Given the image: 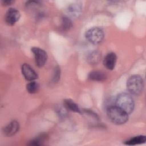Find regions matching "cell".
<instances>
[{
	"instance_id": "cell-1",
	"label": "cell",
	"mask_w": 146,
	"mask_h": 146,
	"mask_svg": "<svg viewBox=\"0 0 146 146\" xmlns=\"http://www.w3.org/2000/svg\"><path fill=\"white\" fill-rule=\"evenodd\" d=\"M107 113L110 120L116 124H123L128 119V113L116 106L107 108Z\"/></svg>"
},
{
	"instance_id": "cell-2",
	"label": "cell",
	"mask_w": 146,
	"mask_h": 146,
	"mask_svg": "<svg viewBox=\"0 0 146 146\" xmlns=\"http://www.w3.org/2000/svg\"><path fill=\"white\" fill-rule=\"evenodd\" d=\"M115 106L123 110L127 113H131L134 109V102L129 94L121 93L119 94L115 100Z\"/></svg>"
},
{
	"instance_id": "cell-3",
	"label": "cell",
	"mask_w": 146,
	"mask_h": 146,
	"mask_svg": "<svg viewBox=\"0 0 146 146\" xmlns=\"http://www.w3.org/2000/svg\"><path fill=\"white\" fill-rule=\"evenodd\" d=\"M143 87V79L140 75H133L127 80V88L129 92L132 95H139L142 92Z\"/></svg>"
},
{
	"instance_id": "cell-4",
	"label": "cell",
	"mask_w": 146,
	"mask_h": 146,
	"mask_svg": "<svg viewBox=\"0 0 146 146\" xmlns=\"http://www.w3.org/2000/svg\"><path fill=\"white\" fill-rule=\"evenodd\" d=\"M104 32L99 27H92L89 29L86 34V39L92 44L100 43L104 38Z\"/></svg>"
},
{
	"instance_id": "cell-5",
	"label": "cell",
	"mask_w": 146,
	"mask_h": 146,
	"mask_svg": "<svg viewBox=\"0 0 146 146\" xmlns=\"http://www.w3.org/2000/svg\"><path fill=\"white\" fill-rule=\"evenodd\" d=\"M31 51L34 54L36 65L41 67L44 65L47 59V54L43 49L34 47L31 48Z\"/></svg>"
},
{
	"instance_id": "cell-6",
	"label": "cell",
	"mask_w": 146,
	"mask_h": 146,
	"mask_svg": "<svg viewBox=\"0 0 146 146\" xmlns=\"http://www.w3.org/2000/svg\"><path fill=\"white\" fill-rule=\"evenodd\" d=\"M21 14L19 11L15 8H9L5 14V21L10 26L14 25L19 19Z\"/></svg>"
},
{
	"instance_id": "cell-7",
	"label": "cell",
	"mask_w": 146,
	"mask_h": 146,
	"mask_svg": "<svg viewBox=\"0 0 146 146\" xmlns=\"http://www.w3.org/2000/svg\"><path fill=\"white\" fill-rule=\"evenodd\" d=\"M22 73L25 78L29 81H33L38 78V75L34 69L28 64L24 63L21 67Z\"/></svg>"
},
{
	"instance_id": "cell-8",
	"label": "cell",
	"mask_w": 146,
	"mask_h": 146,
	"mask_svg": "<svg viewBox=\"0 0 146 146\" xmlns=\"http://www.w3.org/2000/svg\"><path fill=\"white\" fill-rule=\"evenodd\" d=\"M117 60V56L115 53H108L104 58L103 60L104 66L110 70H112L116 65Z\"/></svg>"
},
{
	"instance_id": "cell-9",
	"label": "cell",
	"mask_w": 146,
	"mask_h": 146,
	"mask_svg": "<svg viewBox=\"0 0 146 146\" xmlns=\"http://www.w3.org/2000/svg\"><path fill=\"white\" fill-rule=\"evenodd\" d=\"M19 129V124L16 120H13L4 127L3 131L5 135L11 136L16 133Z\"/></svg>"
},
{
	"instance_id": "cell-10",
	"label": "cell",
	"mask_w": 146,
	"mask_h": 146,
	"mask_svg": "<svg viewBox=\"0 0 146 146\" xmlns=\"http://www.w3.org/2000/svg\"><path fill=\"white\" fill-rule=\"evenodd\" d=\"M63 104L66 109L74 112L81 113V111L78 105L75 102H74L72 100L70 99H64L63 100Z\"/></svg>"
},
{
	"instance_id": "cell-11",
	"label": "cell",
	"mask_w": 146,
	"mask_h": 146,
	"mask_svg": "<svg viewBox=\"0 0 146 146\" xmlns=\"http://www.w3.org/2000/svg\"><path fill=\"white\" fill-rule=\"evenodd\" d=\"M101 59V54L98 51H93L91 52L87 57L88 62L92 64L98 63Z\"/></svg>"
},
{
	"instance_id": "cell-12",
	"label": "cell",
	"mask_w": 146,
	"mask_h": 146,
	"mask_svg": "<svg viewBox=\"0 0 146 146\" xmlns=\"http://www.w3.org/2000/svg\"><path fill=\"white\" fill-rule=\"evenodd\" d=\"M106 78V75L104 74V72L100 71H93L88 75V78L94 81H104Z\"/></svg>"
},
{
	"instance_id": "cell-13",
	"label": "cell",
	"mask_w": 146,
	"mask_h": 146,
	"mask_svg": "<svg viewBox=\"0 0 146 146\" xmlns=\"http://www.w3.org/2000/svg\"><path fill=\"white\" fill-rule=\"evenodd\" d=\"M146 141V137L143 135L135 136L126 141L125 144L128 145H135L141 144H144Z\"/></svg>"
},
{
	"instance_id": "cell-14",
	"label": "cell",
	"mask_w": 146,
	"mask_h": 146,
	"mask_svg": "<svg viewBox=\"0 0 146 146\" xmlns=\"http://www.w3.org/2000/svg\"><path fill=\"white\" fill-rule=\"evenodd\" d=\"M81 9V6L79 3H72L68 7L67 12L71 16L76 17L80 13Z\"/></svg>"
},
{
	"instance_id": "cell-15",
	"label": "cell",
	"mask_w": 146,
	"mask_h": 146,
	"mask_svg": "<svg viewBox=\"0 0 146 146\" xmlns=\"http://www.w3.org/2000/svg\"><path fill=\"white\" fill-rule=\"evenodd\" d=\"M39 84L38 83L34 81H31L26 86V89L29 93L30 94H35L39 90Z\"/></svg>"
},
{
	"instance_id": "cell-16",
	"label": "cell",
	"mask_w": 146,
	"mask_h": 146,
	"mask_svg": "<svg viewBox=\"0 0 146 146\" xmlns=\"http://www.w3.org/2000/svg\"><path fill=\"white\" fill-rule=\"evenodd\" d=\"M46 137V134H41L40 135L38 136L36 138L32 140L31 141H30L29 145H35V146H38L42 144V142L45 140Z\"/></svg>"
},
{
	"instance_id": "cell-17",
	"label": "cell",
	"mask_w": 146,
	"mask_h": 146,
	"mask_svg": "<svg viewBox=\"0 0 146 146\" xmlns=\"http://www.w3.org/2000/svg\"><path fill=\"white\" fill-rule=\"evenodd\" d=\"M72 26L71 21L67 17H63L61 21V27L63 30H68Z\"/></svg>"
},
{
	"instance_id": "cell-18",
	"label": "cell",
	"mask_w": 146,
	"mask_h": 146,
	"mask_svg": "<svg viewBox=\"0 0 146 146\" xmlns=\"http://www.w3.org/2000/svg\"><path fill=\"white\" fill-rule=\"evenodd\" d=\"M60 75V68L58 66H56L55 67L54 69V75H53L54 82H57L59 80Z\"/></svg>"
},
{
	"instance_id": "cell-19",
	"label": "cell",
	"mask_w": 146,
	"mask_h": 146,
	"mask_svg": "<svg viewBox=\"0 0 146 146\" xmlns=\"http://www.w3.org/2000/svg\"><path fill=\"white\" fill-rule=\"evenodd\" d=\"M64 108V109H65ZM64 109H63V108H61V107H60L59 108H58V113L60 115V116H64V115H65V114H66V111H65V110H64Z\"/></svg>"
},
{
	"instance_id": "cell-20",
	"label": "cell",
	"mask_w": 146,
	"mask_h": 146,
	"mask_svg": "<svg viewBox=\"0 0 146 146\" xmlns=\"http://www.w3.org/2000/svg\"><path fill=\"white\" fill-rule=\"evenodd\" d=\"M14 2L13 1H11V0H6V1H2V3L3 5L5 6H9L11 5Z\"/></svg>"
}]
</instances>
